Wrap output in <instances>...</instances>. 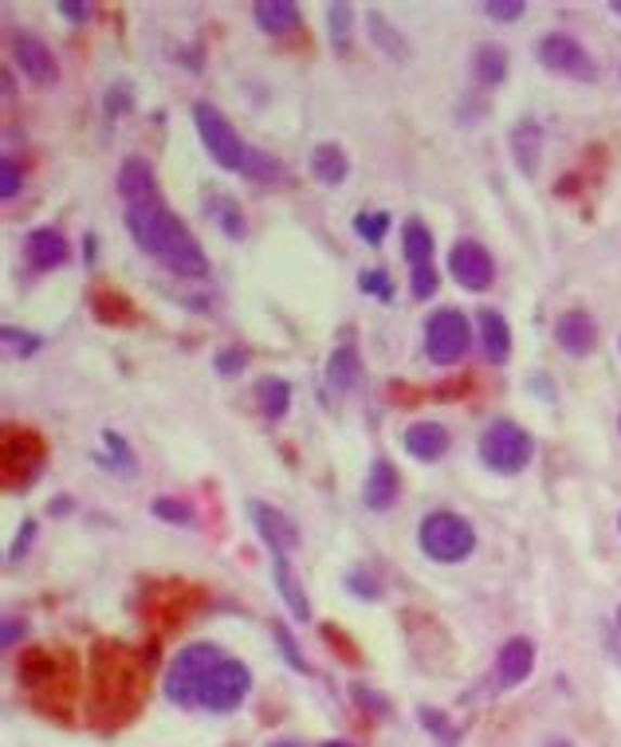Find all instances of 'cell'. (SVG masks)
<instances>
[{"label": "cell", "mask_w": 621, "mask_h": 747, "mask_svg": "<svg viewBox=\"0 0 621 747\" xmlns=\"http://www.w3.org/2000/svg\"><path fill=\"white\" fill-rule=\"evenodd\" d=\"M127 229H130V236H134L138 248L146 256H154V260H158L161 268H169L173 275H185V280L209 275V256L200 253V244L193 241V232L185 229L158 197L142 201V205H130Z\"/></svg>", "instance_id": "1"}, {"label": "cell", "mask_w": 621, "mask_h": 747, "mask_svg": "<svg viewBox=\"0 0 621 747\" xmlns=\"http://www.w3.org/2000/svg\"><path fill=\"white\" fill-rule=\"evenodd\" d=\"M91 684H95V712L106 720H130L138 705H142V684L146 673L142 665H134L122 645H95V661H91Z\"/></svg>", "instance_id": "2"}, {"label": "cell", "mask_w": 621, "mask_h": 747, "mask_svg": "<svg viewBox=\"0 0 621 747\" xmlns=\"http://www.w3.org/2000/svg\"><path fill=\"white\" fill-rule=\"evenodd\" d=\"M221 661H224V653L209 642H197V645H190V649H181L178 657H173V665H169V673H166L169 705L190 708V712L193 708H200V688H205L209 673Z\"/></svg>", "instance_id": "3"}, {"label": "cell", "mask_w": 621, "mask_h": 747, "mask_svg": "<svg viewBox=\"0 0 621 747\" xmlns=\"http://www.w3.org/2000/svg\"><path fill=\"white\" fill-rule=\"evenodd\" d=\"M417 543L432 563H464L476 551V531L468 519L453 516V512H432L417 531Z\"/></svg>", "instance_id": "4"}, {"label": "cell", "mask_w": 621, "mask_h": 747, "mask_svg": "<svg viewBox=\"0 0 621 747\" xmlns=\"http://www.w3.org/2000/svg\"><path fill=\"white\" fill-rule=\"evenodd\" d=\"M531 433L516 422H492L480 437V461L500 476H516L531 461Z\"/></svg>", "instance_id": "5"}, {"label": "cell", "mask_w": 621, "mask_h": 747, "mask_svg": "<svg viewBox=\"0 0 621 747\" xmlns=\"http://www.w3.org/2000/svg\"><path fill=\"white\" fill-rule=\"evenodd\" d=\"M193 123H197V134L205 142V150L212 154V162L221 169H244L248 158V146L241 142V134L232 130L229 118L217 111L212 103H197L193 106Z\"/></svg>", "instance_id": "6"}, {"label": "cell", "mask_w": 621, "mask_h": 747, "mask_svg": "<svg viewBox=\"0 0 621 747\" xmlns=\"http://www.w3.org/2000/svg\"><path fill=\"white\" fill-rule=\"evenodd\" d=\"M473 347V331H468V319L456 311V307H441L437 315L425 326V350L437 366H453L468 355Z\"/></svg>", "instance_id": "7"}, {"label": "cell", "mask_w": 621, "mask_h": 747, "mask_svg": "<svg viewBox=\"0 0 621 747\" xmlns=\"http://www.w3.org/2000/svg\"><path fill=\"white\" fill-rule=\"evenodd\" d=\"M4 488H28L40 476L43 441L33 429H4Z\"/></svg>", "instance_id": "8"}, {"label": "cell", "mask_w": 621, "mask_h": 747, "mask_svg": "<svg viewBox=\"0 0 621 747\" xmlns=\"http://www.w3.org/2000/svg\"><path fill=\"white\" fill-rule=\"evenodd\" d=\"M248 688H253L248 665L224 657V661L209 673L205 688H200V708H205V712H232V708H241V700L248 696Z\"/></svg>", "instance_id": "9"}, {"label": "cell", "mask_w": 621, "mask_h": 747, "mask_svg": "<svg viewBox=\"0 0 621 747\" xmlns=\"http://www.w3.org/2000/svg\"><path fill=\"white\" fill-rule=\"evenodd\" d=\"M535 55H539V64L555 75H567V79H579V83L598 79V67H594V60L586 55V48H582L579 40L562 36V33L543 36L539 48H535Z\"/></svg>", "instance_id": "10"}, {"label": "cell", "mask_w": 621, "mask_h": 747, "mask_svg": "<svg viewBox=\"0 0 621 747\" xmlns=\"http://www.w3.org/2000/svg\"><path fill=\"white\" fill-rule=\"evenodd\" d=\"M449 272H453L456 284L468 287V292H488L495 280V263H492V256H488L484 244L461 241L453 253H449Z\"/></svg>", "instance_id": "11"}, {"label": "cell", "mask_w": 621, "mask_h": 747, "mask_svg": "<svg viewBox=\"0 0 621 747\" xmlns=\"http://www.w3.org/2000/svg\"><path fill=\"white\" fill-rule=\"evenodd\" d=\"M12 55H16V64H21V72L33 79L36 87H52L55 79H60V64H55L52 48L40 40V36L33 33H12Z\"/></svg>", "instance_id": "12"}, {"label": "cell", "mask_w": 621, "mask_h": 747, "mask_svg": "<svg viewBox=\"0 0 621 747\" xmlns=\"http://www.w3.org/2000/svg\"><path fill=\"white\" fill-rule=\"evenodd\" d=\"M248 512H253V524L260 527V539L272 548V555H292V551L299 548V527H295L280 507L253 504Z\"/></svg>", "instance_id": "13"}, {"label": "cell", "mask_w": 621, "mask_h": 747, "mask_svg": "<svg viewBox=\"0 0 621 747\" xmlns=\"http://www.w3.org/2000/svg\"><path fill=\"white\" fill-rule=\"evenodd\" d=\"M555 343L574 358L594 355V347H598V323L586 311H567L555 323Z\"/></svg>", "instance_id": "14"}, {"label": "cell", "mask_w": 621, "mask_h": 747, "mask_svg": "<svg viewBox=\"0 0 621 747\" xmlns=\"http://www.w3.org/2000/svg\"><path fill=\"white\" fill-rule=\"evenodd\" d=\"M531 669H535V645L527 642V637H512V642L500 649L495 681H500V688H516V684H523L527 677H531Z\"/></svg>", "instance_id": "15"}, {"label": "cell", "mask_w": 621, "mask_h": 747, "mask_svg": "<svg viewBox=\"0 0 621 747\" xmlns=\"http://www.w3.org/2000/svg\"><path fill=\"white\" fill-rule=\"evenodd\" d=\"M24 260H28V268H36V272L64 268V263H67V241L55 229L28 232V241H24Z\"/></svg>", "instance_id": "16"}, {"label": "cell", "mask_w": 621, "mask_h": 747, "mask_svg": "<svg viewBox=\"0 0 621 747\" xmlns=\"http://www.w3.org/2000/svg\"><path fill=\"white\" fill-rule=\"evenodd\" d=\"M405 453L413 456V461H441L444 453H449V429L437 422H417L410 433H405Z\"/></svg>", "instance_id": "17"}, {"label": "cell", "mask_w": 621, "mask_h": 747, "mask_svg": "<svg viewBox=\"0 0 621 747\" xmlns=\"http://www.w3.org/2000/svg\"><path fill=\"white\" fill-rule=\"evenodd\" d=\"M398 468H393L390 461H374V468H370L366 476V488H362V500H366V507H374V512H386V507L398 504Z\"/></svg>", "instance_id": "18"}, {"label": "cell", "mask_w": 621, "mask_h": 747, "mask_svg": "<svg viewBox=\"0 0 621 747\" xmlns=\"http://www.w3.org/2000/svg\"><path fill=\"white\" fill-rule=\"evenodd\" d=\"M253 16L260 24V33L268 36H287L299 28V4H292V0H260Z\"/></svg>", "instance_id": "19"}, {"label": "cell", "mask_w": 621, "mask_h": 747, "mask_svg": "<svg viewBox=\"0 0 621 747\" xmlns=\"http://www.w3.org/2000/svg\"><path fill=\"white\" fill-rule=\"evenodd\" d=\"M118 193L130 201V205H142V201H154V169L142 158H127L118 169Z\"/></svg>", "instance_id": "20"}, {"label": "cell", "mask_w": 621, "mask_h": 747, "mask_svg": "<svg viewBox=\"0 0 621 747\" xmlns=\"http://www.w3.org/2000/svg\"><path fill=\"white\" fill-rule=\"evenodd\" d=\"M539 150H543V130H539V123L523 118V123L512 130V154H516V166L523 169L527 178H535L539 173Z\"/></svg>", "instance_id": "21"}, {"label": "cell", "mask_w": 621, "mask_h": 747, "mask_svg": "<svg viewBox=\"0 0 621 747\" xmlns=\"http://www.w3.org/2000/svg\"><path fill=\"white\" fill-rule=\"evenodd\" d=\"M476 323H480V338H484V355L492 362H507L512 358V326H507V319L484 307Z\"/></svg>", "instance_id": "22"}, {"label": "cell", "mask_w": 621, "mask_h": 747, "mask_svg": "<svg viewBox=\"0 0 621 747\" xmlns=\"http://www.w3.org/2000/svg\"><path fill=\"white\" fill-rule=\"evenodd\" d=\"M272 570H275V587H280V594H284V602H287V610L299 621H307L311 618V602H307V594H303V582L295 579L292 567H287V555H272Z\"/></svg>", "instance_id": "23"}, {"label": "cell", "mask_w": 621, "mask_h": 747, "mask_svg": "<svg viewBox=\"0 0 621 747\" xmlns=\"http://www.w3.org/2000/svg\"><path fill=\"white\" fill-rule=\"evenodd\" d=\"M311 173H315L323 185H342L350 173V162H347V154H342V146H335V142L315 146V154H311Z\"/></svg>", "instance_id": "24"}, {"label": "cell", "mask_w": 621, "mask_h": 747, "mask_svg": "<svg viewBox=\"0 0 621 747\" xmlns=\"http://www.w3.org/2000/svg\"><path fill=\"white\" fill-rule=\"evenodd\" d=\"M253 394H256V405H260V413L263 417H284L287 413V405H292V386H287L284 378H275V374H268V378H260L253 386Z\"/></svg>", "instance_id": "25"}, {"label": "cell", "mask_w": 621, "mask_h": 747, "mask_svg": "<svg viewBox=\"0 0 621 747\" xmlns=\"http://www.w3.org/2000/svg\"><path fill=\"white\" fill-rule=\"evenodd\" d=\"M476 79L484 87H500L507 79V52L500 43H480L476 48Z\"/></svg>", "instance_id": "26"}, {"label": "cell", "mask_w": 621, "mask_h": 747, "mask_svg": "<svg viewBox=\"0 0 621 747\" xmlns=\"http://www.w3.org/2000/svg\"><path fill=\"white\" fill-rule=\"evenodd\" d=\"M401 244H405V260H410L413 268L432 263V232L425 229L422 221H405V229H401Z\"/></svg>", "instance_id": "27"}, {"label": "cell", "mask_w": 621, "mask_h": 747, "mask_svg": "<svg viewBox=\"0 0 621 747\" xmlns=\"http://www.w3.org/2000/svg\"><path fill=\"white\" fill-rule=\"evenodd\" d=\"M327 378L335 390H350L359 382V350L354 347H338L327 362Z\"/></svg>", "instance_id": "28"}, {"label": "cell", "mask_w": 621, "mask_h": 747, "mask_svg": "<svg viewBox=\"0 0 621 747\" xmlns=\"http://www.w3.org/2000/svg\"><path fill=\"white\" fill-rule=\"evenodd\" d=\"M327 28H331V43L335 52H350V33H354V9L347 0H338L327 9Z\"/></svg>", "instance_id": "29"}, {"label": "cell", "mask_w": 621, "mask_h": 747, "mask_svg": "<svg viewBox=\"0 0 621 747\" xmlns=\"http://www.w3.org/2000/svg\"><path fill=\"white\" fill-rule=\"evenodd\" d=\"M366 21H370V36H374V43H378L381 52L393 55V60H401V55H405V40H401V36L393 33L390 24L381 21V12H370Z\"/></svg>", "instance_id": "30"}, {"label": "cell", "mask_w": 621, "mask_h": 747, "mask_svg": "<svg viewBox=\"0 0 621 747\" xmlns=\"http://www.w3.org/2000/svg\"><path fill=\"white\" fill-rule=\"evenodd\" d=\"M386 229H390V217H386V212H362V217H354V232H359L366 244H381Z\"/></svg>", "instance_id": "31"}, {"label": "cell", "mask_w": 621, "mask_h": 747, "mask_svg": "<svg viewBox=\"0 0 621 747\" xmlns=\"http://www.w3.org/2000/svg\"><path fill=\"white\" fill-rule=\"evenodd\" d=\"M350 700L374 716H390V700H386L378 688H370V684H350Z\"/></svg>", "instance_id": "32"}, {"label": "cell", "mask_w": 621, "mask_h": 747, "mask_svg": "<svg viewBox=\"0 0 621 747\" xmlns=\"http://www.w3.org/2000/svg\"><path fill=\"white\" fill-rule=\"evenodd\" d=\"M241 173H248L253 181H272V178H280V166H275L272 158H263L260 150H248V158H244Z\"/></svg>", "instance_id": "33"}, {"label": "cell", "mask_w": 621, "mask_h": 747, "mask_svg": "<svg viewBox=\"0 0 621 747\" xmlns=\"http://www.w3.org/2000/svg\"><path fill=\"white\" fill-rule=\"evenodd\" d=\"M154 516L169 524H193V507L185 500H154Z\"/></svg>", "instance_id": "34"}, {"label": "cell", "mask_w": 621, "mask_h": 747, "mask_svg": "<svg viewBox=\"0 0 621 747\" xmlns=\"http://www.w3.org/2000/svg\"><path fill=\"white\" fill-rule=\"evenodd\" d=\"M484 12L492 16V21H500V24H516L519 16L527 12V4H523V0H488Z\"/></svg>", "instance_id": "35"}, {"label": "cell", "mask_w": 621, "mask_h": 747, "mask_svg": "<svg viewBox=\"0 0 621 747\" xmlns=\"http://www.w3.org/2000/svg\"><path fill=\"white\" fill-rule=\"evenodd\" d=\"M272 633H275V642H280V649H284V661L292 665V669H299V673H307V661L299 657V649H295V642H292V633H287V626H280V621H275Z\"/></svg>", "instance_id": "36"}, {"label": "cell", "mask_w": 621, "mask_h": 747, "mask_svg": "<svg viewBox=\"0 0 621 747\" xmlns=\"http://www.w3.org/2000/svg\"><path fill=\"white\" fill-rule=\"evenodd\" d=\"M347 587L350 594H359V598H370V602H378L381 598V587L370 575H362V570H350L347 575Z\"/></svg>", "instance_id": "37"}, {"label": "cell", "mask_w": 621, "mask_h": 747, "mask_svg": "<svg viewBox=\"0 0 621 747\" xmlns=\"http://www.w3.org/2000/svg\"><path fill=\"white\" fill-rule=\"evenodd\" d=\"M432 292H437V272H432V263L413 268V299H429Z\"/></svg>", "instance_id": "38"}, {"label": "cell", "mask_w": 621, "mask_h": 747, "mask_svg": "<svg viewBox=\"0 0 621 747\" xmlns=\"http://www.w3.org/2000/svg\"><path fill=\"white\" fill-rule=\"evenodd\" d=\"M103 441H106V449H111V456H118V464H122V473H134V456H130L127 441H122V437H118L115 429H106V433H103Z\"/></svg>", "instance_id": "39"}, {"label": "cell", "mask_w": 621, "mask_h": 747, "mask_svg": "<svg viewBox=\"0 0 621 747\" xmlns=\"http://www.w3.org/2000/svg\"><path fill=\"white\" fill-rule=\"evenodd\" d=\"M359 287L362 292H370V295H381V299H390V280H386V272H362V280H359Z\"/></svg>", "instance_id": "40"}, {"label": "cell", "mask_w": 621, "mask_h": 747, "mask_svg": "<svg viewBox=\"0 0 621 747\" xmlns=\"http://www.w3.org/2000/svg\"><path fill=\"white\" fill-rule=\"evenodd\" d=\"M16 190H21V169H16V162H4V169H0V197H16Z\"/></svg>", "instance_id": "41"}, {"label": "cell", "mask_w": 621, "mask_h": 747, "mask_svg": "<svg viewBox=\"0 0 621 747\" xmlns=\"http://www.w3.org/2000/svg\"><path fill=\"white\" fill-rule=\"evenodd\" d=\"M4 343H9L12 350H21V355H33L36 347H40V338H33V335H21L16 326H4Z\"/></svg>", "instance_id": "42"}, {"label": "cell", "mask_w": 621, "mask_h": 747, "mask_svg": "<svg viewBox=\"0 0 621 747\" xmlns=\"http://www.w3.org/2000/svg\"><path fill=\"white\" fill-rule=\"evenodd\" d=\"M24 633H28V626H24V618H4V637H0V645L4 649H12V645L21 642Z\"/></svg>", "instance_id": "43"}, {"label": "cell", "mask_w": 621, "mask_h": 747, "mask_svg": "<svg viewBox=\"0 0 621 747\" xmlns=\"http://www.w3.org/2000/svg\"><path fill=\"white\" fill-rule=\"evenodd\" d=\"M241 366H244V355H241V350H221V355H217V370H221L224 378H232V374H236Z\"/></svg>", "instance_id": "44"}, {"label": "cell", "mask_w": 621, "mask_h": 747, "mask_svg": "<svg viewBox=\"0 0 621 747\" xmlns=\"http://www.w3.org/2000/svg\"><path fill=\"white\" fill-rule=\"evenodd\" d=\"M60 12H64L72 24H83L91 16V4H75V0H60Z\"/></svg>", "instance_id": "45"}, {"label": "cell", "mask_w": 621, "mask_h": 747, "mask_svg": "<svg viewBox=\"0 0 621 747\" xmlns=\"http://www.w3.org/2000/svg\"><path fill=\"white\" fill-rule=\"evenodd\" d=\"M33 536H36V524H33V519H28V524H24V531H21V539H16V543H12V551H9V563H16V558H21L24 551H28V543H33Z\"/></svg>", "instance_id": "46"}, {"label": "cell", "mask_w": 621, "mask_h": 747, "mask_svg": "<svg viewBox=\"0 0 621 747\" xmlns=\"http://www.w3.org/2000/svg\"><path fill=\"white\" fill-rule=\"evenodd\" d=\"M127 83H118V95L115 91H111V95H106V111H111V115H118V111H127Z\"/></svg>", "instance_id": "47"}, {"label": "cell", "mask_w": 621, "mask_h": 747, "mask_svg": "<svg viewBox=\"0 0 621 747\" xmlns=\"http://www.w3.org/2000/svg\"><path fill=\"white\" fill-rule=\"evenodd\" d=\"M268 747H299L295 739H275V744H268Z\"/></svg>", "instance_id": "48"}, {"label": "cell", "mask_w": 621, "mask_h": 747, "mask_svg": "<svg viewBox=\"0 0 621 747\" xmlns=\"http://www.w3.org/2000/svg\"><path fill=\"white\" fill-rule=\"evenodd\" d=\"M323 747H354V744H347V739H331V744H323Z\"/></svg>", "instance_id": "49"}, {"label": "cell", "mask_w": 621, "mask_h": 747, "mask_svg": "<svg viewBox=\"0 0 621 747\" xmlns=\"http://www.w3.org/2000/svg\"><path fill=\"white\" fill-rule=\"evenodd\" d=\"M547 747H574V744H570V739H551Z\"/></svg>", "instance_id": "50"}, {"label": "cell", "mask_w": 621, "mask_h": 747, "mask_svg": "<svg viewBox=\"0 0 621 747\" xmlns=\"http://www.w3.org/2000/svg\"><path fill=\"white\" fill-rule=\"evenodd\" d=\"M618 626H621V606H618Z\"/></svg>", "instance_id": "51"}]
</instances>
